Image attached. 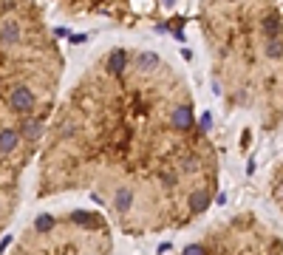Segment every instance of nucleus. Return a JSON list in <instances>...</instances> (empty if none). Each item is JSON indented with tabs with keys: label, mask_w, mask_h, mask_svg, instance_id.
<instances>
[{
	"label": "nucleus",
	"mask_w": 283,
	"mask_h": 255,
	"mask_svg": "<svg viewBox=\"0 0 283 255\" xmlns=\"http://www.w3.org/2000/svg\"><path fill=\"white\" fill-rule=\"evenodd\" d=\"M210 119L164 54L108 46L63 91L37 156L34 198L88 196L130 238L184 230L218 198Z\"/></svg>",
	"instance_id": "1"
},
{
	"label": "nucleus",
	"mask_w": 283,
	"mask_h": 255,
	"mask_svg": "<svg viewBox=\"0 0 283 255\" xmlns=\"http://www.w3.org/2000/svg\"><path fill=\"white\" fill-rule=\"evenodd\" d=\"M65 54L40 3H0V235L17 219L23 176L37 162L63 97Z\"/></svg>",
	"instance_id": "2"
},
{
	"label": "nucleus",
	"mask_w": 283,
	"mask_h": 255,
	"mask_svg": "<svg viewBox=\"0 0 283 255\" xmlns=\"http://www.w3.org/2000/svg\"><path fill=\"white\" fill-rule=\"evenodd\" d=\"M198 28L212 57L215 91L232 108H263V125L280 119L283 65L269 54V40L283 34L275 6H201Z\"/></svg>",
	"instance_id": "3"
},
{
	"label": "nucleus",
	"mask_w": 283,
	"mask_h": 255,
	"mask_svg": "<svg viewBox=\"0 0 283 255\" xmlns=\"http://www.w3.org/2000/svg\"><path fill=\"white\" fill-rule=\"evenodd\" d=\"M113 227L99 210L40 212L20 230L6 255H113Z\"/></svg>",
	"instance_id": "4"
},
{
	"label": "nucleus",
	"mask_w": 283,
	"mask_h": 255,
	"mask_svg": "<svg viewBox=\"0 0 283 255\" xmlns=\"http://www.w3.org/2000/svg\"><path fill=\"white\" fill-rule=\"evenodd\" d=\"M176 255H280V241L261 233L252 216H232L184 244Z\"/></svg>",
	"instance_id": "5"
}]
</instances>
